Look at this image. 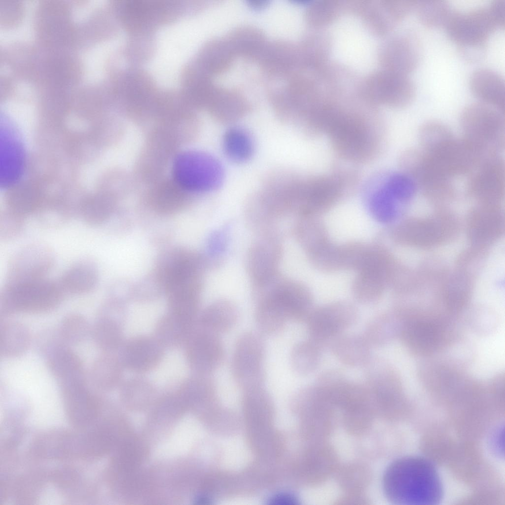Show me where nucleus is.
<instances>
[{"mask_svg":"<svg viewBox=\"0 0 505 505\" xmlns=\"http://www.w3.org/2000/svg\"><path fill=\"white\" fill-rule=\"evenodd\" d=\"M364 366L366 383L379 396L388 397L400 389L398 373L383 358L371 357Z\"/></svg>","mask_w":505,"mask_h":505,"instance_id":"obj_19","label":"nucleus"},{"mask_svg":"<svg viewBox=\"0 0 505 505\" xmlns=\"http://www.w3.org/2000/svg\"><path fill=\"white\" fill-rule=\"evenodd\" d=\"M399 335L410 352L426 356L447 345L451 339L452 330L440 319L407 316L402 319Z\"/></svg>","mask_w":505,"mask_h":505,"instance_id":"obj_7","label":"nucleus"},{"mask_svg":"<svg viewBox=\"0 0 505 505\" xmlns=\"http://www.w3.org/2000/svg\"><path fill=\"white\" fill-rule=\"evenodd\" d=\"M264 343L259 334L248 331L239 336L231 362L232 375L239 385L251 389L258 387L264 383Z\"/></svg>","mask_w":505,"mask_h":505,"instance_id":"obj_9","label":"nucleus"},{"mask_svg":"<svg viewBox=\"0 0 505 505\" xmlns=\"http://www.w3.org/2000/svg\"><path fill=\"white\" fill-rule=\"evenodd\" d=\"M383 487L388 499L397 505H436L443 494L436 469L419 456H405L392 462L384 473Z\"/></svg>","mask_w":505,"mask_h":505,"instance_id":"obj_1","label":"nucleus"},{"mask_svg":"<svg viewBox=\"0 0 505 505\" xmlns=\"http://www.w3.org/2000/svg\"><path fill=\"white\" fill-rule=\"evenodd\" d=\"M45 359L48 369L58 384L88 378L82 360L68 346L57 349Z\"/></svg>","mask_w":505,"mask_h":505,"instance_id":"obj_17","label":"nucleus"},{"mask_svg":"<svg viewBox=\"0 0 505 505\" xmlns=\"http://www.w3.org/2000/svg\"><path fill=\"white\" fill-rule=\"evenodd\" d=\"M414 10L423 25L434 28H444L453 9L444 0H416Z\"/></svg>","mask_w":505,"mask_h":505,"instance_id":"obj_28","label":"nucleus"},{"mask_svg":"<svg viewBox=\"0 0 505 505\" xmlns=\"http://www.w3.org/2000/svg\"><path fill=\"white\" fill-rule=\"evenodd\" d=\"M457 230V224L453 216L440 212L429 218L403 222L396 228L393 236L399 243L427 247L449 240Z\"/></svg>","mask_w":505,"mask_h":505,"instance_id":"obj_11","label":"nucleus"},{"mask_svg":"<svg viewBox=\"0 0 505 505\" xmlns=\"http://www.w3.org/2000/svg\"><path fill=\"white\" fill-rule=\"evenodd\" d=\"M488 6L496 20L499 28L504 29L505 25V0H493Z\"/></svg>","mask_w":505,"mask_h":505,"instance_id":"obj_34","label":"nucleus"},{"mask_svg":"<svg viewBox=\"0 0 505 505\" xmlns=\"http://www.w3.org/2000/svg\"><path fill=\"white\" fill-rule=\"evenodd\" d=\"M323 349L320 344L310 339L297 343L290 355L293 369L302 375L314 371L321 362Z\"/></svg>","mask_w":505,"mask_h":505,"instance_id":"obj_25","label":"nucleus"},{"mask_svg":"<svg viewBox=\"0 0 505 505\" xmlns=\"http://www.w3.org/2000/svg\"><path fill=\"white\" fill-rule=\"evenodd\" d=\"M255 319L260 331L270 335L283 330L288 320L279 306L269 298L260 301L255 311Z\"/></svg>","mask_w":505,"mask_h":505,"instance_id":"obj_27","label":"nucleus"},{"mask_svg":"<svg viewBox=\"0 0 505 505\" xmlns=\"http://www.w3.org/2000/svg\"><path fill=\"white\" fill-rule=\"evenodd\" d=\"M505 112L480 102L467 106L460 118L463 138L483 154L500 155L505 145Z\"/></svg>","mask_w":505,"mask_h":505,"instance_id":"obj_4","label":"nucleus"},{"mask_svg":"<svg viewBox=\"0 0 505 505\" xmlns=\"http://www.w3.org/2000/svg\"><path fill=\"white\" fill-rule=\"evenodd\" d=\"M418 136L422 150L429 152L454 135L445 124L437 121H429L421 126Z\"/></svg>","mask_w":505,"mask_h":505,"instance_id":"obj_31","label":"nucleus"},{"mask_svg":"<svg viewBox=\"0 0 505 505\" xmlns=\"http://www.w3.org/2000/svg\"><path fill=\"white\" fill-rule=\"evenodd\" d=\"M91 325L86 318L78 313L67 315L62 320L57 330L67 346L77 345L90 337Z\"/></svg>","mask_w":505,"mask_h":505,"instance_id":"obj_30","label":"nucleus"},{"mask_svg":"<svg viewBox=\"0 0 505 505\" xmlns=\"http://www.w3.org/2000/svg\"><path fill=\"white\" fill-rule=\"evenodd\" d=\"M1 16L4 25L11 26L19 23L22 16V6L15 1L4 0V4H0Z\"/></svg>","mask_w":505,"mask_h":505,"instance_id":"obj_33","label":"nucleus"},{"mask_svg":"<svg viewBox=\"0 0 505 505\" xmlns=\"http://www.w3.org/2000/svg\"><path fill=\"white\" fill-rule=\"evenodd\" d=\"M269 504L273 505H295L297 504L296 499L289 494H280L272 497Z\"/></svg>","mask_w":505,"mask_h":505,"instance_id":"obj_35","label":"nucleus"},{"mask_svg":"<svg viewBox=\"0 0 505 505\" xmlns=\"http://www.w3.org/2000/svg\"><path fill=\"white\" fill-rule=\"evenodd\" d=\"M65 295L58 281L48 278L4 284L0 294V317L4 320L18 313L50 312L60 305Z\"/></svg>","mask_w":505,"mask_h":505,"instance_id":"obj_2","label":"nucleus"},{"mask_svg":"<svg viewBox=\"0 0 505 505\" xmlns=\"http://www.w3.org/2000/svg\"><path fill=\"white\" fill-rule=\"evenodd\" d=\"M98 280V271L95 264L83 259L68 267L58 281L65 294L78 295L92 291Z\"/></svg>","mask_w":505,"mask_h":505,"instance_id":"obj_16","label":"nucleus"},{"mask_svg":"<svg viewBox=\"0 0 505 505\" xmlns=\"http://www.w3.org/2000/svg\"><path fill=\"white\" fill-rule=\"evenodd\" d=\"M505 168L501 155L484 160L468 175V195L480 204H499L505 195Z\"/></svg>","mask_w":505,"mask_h":505,"instance_id":"obj_13","label":"nucleus"},{"mask_svg":"<svg viewBox=\"0 0 505 505\" xmlns=\"http://www.w3.org/2000/svg\"><path fill=\"white\" fill-rule=\"evenodd\" d=\"M328 347L339 361L348 366H364L371 357V347L363 335L341 334Z\"/></svg>","mask_w":505,"mask_h":505,"instance_id":"obj_18","label":"nucleus"},{"mask_svg":"<svg viewBox=\"0 0 505 505\" xmlns=\"http://www.w3.org/2000/svg\"><path fill=\"white\" fill-rule=\"evenodd\" d=\"M239 318L238 310L231 303L221 301L211 306L205 316L206 324L212 332L219 334L231 329Z\"/></svg>","mask_w":505,"mask_h":505,"instance_id":"obj_29","label":"nucleus"},{"mask_svg":"<svg viewBox=\"0 0 505 505\" xmlns=\"http://www.w3.org/2000/svg\"><path fill=\"white\" fill-rule=\"evenodd\" d=\"M499 28L488 5L466 12L453 9L444 28L448 37L469 60L479 59L490 36Z\"/></svg>","mask_w":505,"mask_h":505,"instance_id":"obj_3","label":"nucleus"},{"mask_svg":"<svg viewBox=\"0 0 505 505\" xmlns=\"http://www.w3.org/2000/svg\"><path fill=\"white\" fill-rule=\"evenodd\" d=\"M400 164L404 173L430 201L443 204L455 197L456 188L451 178L442 172L423 150H405L400 157Z\"/></svg>","mask_w":505,"mask_h":505,"instance_id":"obj_5","label":"nucleus"},{"mask_svg":"<svg viewBox=\"0 0 505 505\" xmlns=\"http://www.w3.org/2000/svg\"><path fill=\"white\" fill-rule=\"evenodd\" d=\"M55 263V256L50 247L42 243L28 244L10 257L4 284H14L47 278Z\"/></svg>","mask_w":505,"mask_h":505,"instance_id":"obj_10","label":"nucleus"},{"mask_svg":"<svg viewBox=\"0 0 505 505\" xmlns=\"http://www.w3.org/2000/svg\"><path fill=\"white\" fill-rule=\"evenodd\" d=\"M469 219V236L479 242L494 240L500 235L503 226L499 204L479 203L470 212Z\"/></svg>","mask_w":505,"mask_h":505,"instance_id":"obj_14","label":"nucleus"},{"mask_svg":"<svg viewBox=\"0 0 505 505\" xmlns=\"http://www.w3.org/2000/svg\"><path fill=\"white\" fill-rule=\"evenodd\" d=\"M26 220L7 212L0 217V237L4 241H10L22 232Z\"/></svg>","mask_w":505,"mask_h":505,"instance_id":"obj_32","label":"nucleus"},{"mask_svg":"<svg viewBox=\"0 0 505 505\" xmlns=\"http://www.w3.org/2000/svg\"><path fill=\"white\" fill-rule=\"evenodd\" d=\"M388 57L392 72L407 75L415 70L419 62L420 51L417 39L413 36L395 39L389 46Z\"/></svg>","mask_w":505,"mask_h":505,"instance_id":"obj_20","label":"nucleus"},{"mask_svg":"<svg viewBox=\"0 0 505 505\" xmlns=\"http://www.w3.org/2000/svg\"><path fill=\"white\" fill-rule=\"evenodd\" d=\"M402 320L396 312L381 313L369 321L363 336L371 347H382L399 335Z\"/></svg>","mask_w":505,"mask_h":505,"instance_id":"obj_22","label":"nucleus"},{"mask_svg":"<svg viewBox=\"0 0 505 505\" xmlns=\"http://www.w3.org/2000/svg\"><path fill=\"white\" fill-rule=\"evenodd\" d=\"M387 283L386 278L376 271H360L353 284L354 295L360 302L373 303L380 298Z\"/></svg>","mask_w":505,"mask_h":505,"instance_id":"obj_26","label":"nucleus"},{"mask_svg":"<svg viewBox=\"0 0 505 505\" xmlns=\"http://www.w3.org/2000/svg\"><path fill=\"white\" fill-rule=\"evenodd\" d=\"M385 79L384 97L388 104L396 107H403L413 101L416 89L407 75L391 72Z\"/></svg>","mask_w":505,"mask_h":505,"instance_id":"obj_24","label":"nucleus"},{"mask_svg":"<svg viewBox=\"0 0 505 505\" xmlns=\"http://www.w3.org/2000/svg\"><path fill=\"white\" fill-rule=\"evenodd\" d=\"M223 148L226 156L236 163L249 160L254 152V142L251 134L240 127L228 129L223 138Z\"/></svg>","mask_w":505,"mask_h":505,"instance_id":"obj_23","label":"nucleus"},{"mask_svg":"<svg viewBox=\"0 0 505 505\" xmlns=\"http://www.w3.org/2000/svg\"><path fill=\"white\" fill-rule=\"evenodd\" d=\"M32 341L30 331L24 324L4 320L0 326V354L4 358L12 359L23 355Z\"/></svg>","mask_w":505,"mask_h":505,"instance_id":"obj_21","label":"nucleus"},{"mask_svg":"<svg viewBox=\"0 0 505 505\" xmlns=\"http://www.w3.org/2000/svg\"><path fill=\"white\" fill-rule=\"evenodd\" d=\"M359 318L351 303L339 301L313 309L306 321L310 339L324 349L343 331L353 325Z\"/></svg>","mask_w":505,"mask_h":505,"instance_id":"obj_8","label":"nucleus"},{"mask_svg":"<svg viewBox=\"0 0 505 505\" xmlns=\"http://www.w3.org/2000/svg\"><path fill=\"white\" fill-rule=\"evenodd\" d=\"M35 17L36 36L46 48L57 49L72 43L75 31L66 4L51 1L40 4Z\"/></svg>","mask_w":505,"mask_h":505,"instance_id":"obj_12","label":"nucleus"},{"mask_svg":"<svg viewBox=\"0 0 505 505\" xmlns=\"http://www.w3.org/2000/svg\"><path fill=\"white\" fill-rule=\"evenodd\" d=\"M469 86L472 94L481 102L505 112V81L498 72L487 68L477 69L470 75Z\"/></svg>","mask_w":505,"mask_h":505,"instance_id":"obj_15","label":"nucleus"},{"mask_svg":"<svg viewBox=\"0 0 505 505\" xmlns=\"http://www.w3.org/2000/svg\"><path fill=\"white\" fill-rule=\"evenodd\" d=\"M173 174L182 187L194 192H207L218 188L223 179L220 163L213 156L199 151H187L178 156Z\"/></svg>","mask_w":505,"mask_h":505,"instance_id":"obj_6","label":"nucleus"}]
</instances>
